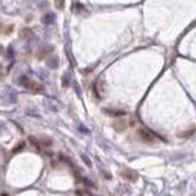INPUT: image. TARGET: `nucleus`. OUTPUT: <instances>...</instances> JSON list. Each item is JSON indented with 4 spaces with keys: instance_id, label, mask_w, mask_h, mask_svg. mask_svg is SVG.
Wrapping results in <instances>:
<instances>
[{
    "instance_id": "11",
    "label": "nucleus",
    "mask_w": 196,
    "mask_h": 196,
    "mask_svg": "<svg viewBox=\"0 0 196 196\" xmlns=\"http://www.w3.org/2000/svg\"><path fill=\"white\" fill-rule=\"evenodd\" d=\"M83 160H84V161H86V164H88V166H91V161H89V160H88V157H86V156H83Z\"/></svg>"
},
{
    "instance_id": "6",
    "label": "nucleus",
    "mask_w": 196,
    "mask_h": 196,
    "mask_svg": "<svg viewBox=\"0 0 196 196\" xmlns=\"http://www.w3.org/2000/svg\"><path fill=\"white\" fill-rule=\"evenodd\" d=\"M62 84H64V88H67V86L70 84V76H68V74H65V76H64V81H62Z\"/></svg>"
},
{
    "instance_id": "10",
    "label": "nucleus",
    "mask_w": 196,
    "mask_h": 196,
    "mask_svg": "<svg viewBox=\"0 0 196 196\" xmlns=\"http://www.w3.org/2000/svg\"><path fill=\"white\" fill-rule=\"evenodd\" d=\"M23 148H24V143H20V145L14 150V153H18V151H20V150H23Z\"/></svg>"
},
{
    "instance_id": "7",
    "label": "nucleus",
    "mask_w": 196,
    "mask_h": 196,
    "mask_svg": "<svg viewBox=\"0 0 196 196\" xmlns=\"http://www.w3.org/2000/svg\"><path fill=\"white\" fill-rule=\"evenodd\" d=\"M29 35H32V32H30L29 29H24V30H23V33H21V38H27Z\"/></svg>"
},
{
    "instance_id": "5",
    "label": "nucleus",
    "mask_w": 196,
    "mask_h": 196,
    "mask_svg": "<svg viewBox=\"0 0 196 196\" xmlns=\"http://www.w3.org/2000/svg\"><path fill=\"white\" fill-rule=\"evenodd\" d=\"M57 62H59V60H57V57H56V56H53V57L48 60V67H50V68H53V67H56V65H57Z\"/></svg>"
},
{
    "instance_id": "2",
    "label": "nucleus",
    "mask_w": 196,
    "mask_h": 196,
    "mask_svg": "<svg viewBox=\"0 0 196 196\" xmlns=\"http://www.w3.org/2000/svg\"><path fill=\"white\" fill-rule=\"evenodd\" d=\"M137 134H139V137H140L143 142H146V143H151V142L154 140V134H153L151 131H148L146 128H143V127H140V128L137 130Z\"/></svg>"
},
{
    "instance_id": "1",
    "label": "nucleus",
    "mask_w": 196,
    "mask_h": 196,
    "mask_svg": "<svg viewBox=\"0 0 196 196\" xmlns=\"http://www.w3.org/2000/svg\"><path fill=\"white\" fill-rule=\"evenodd\" d=\"M17 83H18L20 86H23V88L32 91V92H42V91H44V86H42L41 83H36V81L30 80L27 76H20V77L17 78Z\"/></svg>"
},
{
    "instance_id": "4",
    "label": "nucleus",
    "mask_w": 196,
    "mask_h": 196,
    "mask_svg": "<svg viewBox=\"0 0 196 196\" xmlns=\"http://www.w3.org/2000/svg\"><path fill=\"white\" fill-rule=\"evenodd\" d=\"M122 177L125 180H131V181H136V174H133L131 170H122Z\"/></svg>"
},
{
    "instance_id": "3",
    "label": "nucleus",
    "mask_w": 196,
    "mask_h": 196,
    "mask_svg": "<svg viewBox=\"0 0 196 196\" xmlns=\"http://www.w3.org/2000/svg\"><path fill=\"white\" fill-rule=\"evenodd\" d=\"M54 23V14L53 12H48V14H45L44 17H42V24L44 26H50V24H53Z\"/></svg>"
},
{
    "instance_id": "12",
    "label": "nucleus",
    "mask_w": 196,
    "mask_h": 196,
    "mask_svg": "<svg viewBox=\"0 0 196 196\" xmlns=\"http://www.w3.org/2000/svg\"><path fill=\"white\" fill-rule=\"evenodd\" d=\"M3 196H6V195H3Z\"/></svg>"
},
{
    "instance_id": "8",
    "label": "nucleus",
    "mask_w": 196,
    "mask_h": 196,
    "mask_svg": "<svg viewBox=\"0 0 196 196\" xmlns=\"http://www.w3.org/2000/svg\"><path fill=\"white\" fill-rule=\"evenodd\" d=\"M78 130H80L81 133H84V134H88V133H89V130H88L84 125H78Z\"/></svg>"
},
{
    "instance_id": "9",
    "label": "nucleus",
    "mask_w": 196,
    "mask_h": 196,
    "mask_svg": "<svg viewBox=\"0 0 196 196\" xmlns=\"http://www.w3.org/2000/svg\"><path fill=\"white\" fill-rule=\"evenodd\" d=\"M6 54H9V57H11V59L14 57V50H12V47H9V48H8V51H6Z\"/></svg>"
}]
</instances>
